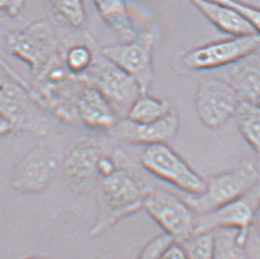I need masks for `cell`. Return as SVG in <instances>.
<instances>
[{
	"label": "cell",
	"mask_w": 260,
	"mask_h": 259,
	"mask_svg": "<svg viewBox=\"0 0 260 259\" xmlns=\"http://www.w3.org/2000/svg\"><path fill=\"white\" fill-rule=\"evenodd\" d=\"M254 223H255V224L260 228V202L258 206H257V209H256V212H255Z\"/></svg>",
	"instance_id": "cell-32"
},
{
	"label": "cell",
	"mask_w": 260,
	"mask_h": 259,
	"mask_svg": "<svg viewBox=\"0 0 260 259\" xmlns=\"http://www.w3.org/2000/svg\"><path fill=\"white\" fill-rule=\"evenodd\" d=\"M242 99L228 81L205 77L198 83L195 107L201 122L211 130H218L235 116Z\"/></svg>",
	"instance_id": "cell-9"
},
{
	"label": "cell",
	"mask_w": 260,
	"mask_h": 259,
	"mask_svg": "<svg viewBox=\"0 0 260 259\" xmlns=\"http://www.w3.org/2000/svg\"><path fill=\"white\" fill-rule=\"evenodd\" d=\"M6 49L10 55L28 65L33 78L38 82L59 60L54 28L50 21L44 19L8 33Z\"/></svg>",
	"instance_id": "cell-2"
},
{
	"label": "cell",
	"mask_w": 260,
	"mask_h": 259,
	"mask_svg": "<svg viewBox=\"0 0 260 259\" xmlns=\"http://www.w3.org/2000/svg\"><path fill=\"white\" fill-rule=\"evenodd\" d=\"M235 116L242 137L260 157V107L255 104L241 101Z\"/></svg>",
	"instance_id": "cell-19"
},
{
	"label": "cell",
	"mask_w": 260,
	"mask_h": 259,
	"mask_svg": "<svg viewBox=\"0 0 260 259\" xmlns=\"http://www.w3.org/2000/svg\"><path fill=\"white\" fill-rule=\"evenodd\" d=\"M15 131L16 130L12 123L0 113V138L7 137Z\"/></svg>",
	"instance_id": "cell-31"
},
{
	"label": "cell",
	"mask_w": 260,
	"mask_h": 259,
	"mask_svg": "<svg viewBox=\"0 0 260 259\" xmlns=\"http://www.w3.org/2000/svg\"><path fill=\"white\" fill-rule=\"evenodd\" d=\"M112 156L116 162V170L98 180V214L90 229L91 236L102 235L121 220L138 213L153 190L125 150L116 148Z\"/></svg>",
	"instance_id": "cell-1"
},
{
	"label": "cell",
	"mask_w": 260,
	"mask_h": 259,
	"mask_svg": "<svg viewBox=\"0 0 260 259\" xmlns=\"http://www.w3.org/2000/svg\"><path fill=\"white\" fill-rule=\"evenodd\" d=\"M116 168V162L113 156L104 154L98 161V180L100 178L108 176L113 173Z\"/></svg>",
	"instance_id": "cell-28"
},
{
	"label": "cell",
	"mask_w": 260,
	"mask_h": 259,
	"mask_svg": "<svg viewBox=\"0 0 260 259\" xmlns=\"http://www.w3.org/2000/svg\"><path fill=\"white\" fill-rule=\"evenodd\" d=\"M259 202L258 183L248 193L238 199L209 213L196 214L194 235L218 229H232L237 231V241L246 245Z\"/></svg>",
	"instance_id": "cell-7"
},
{
	"label": "cell",
	"mask_w": 260,
	"mask_h": 259,
	"mask_svg": "<svg viewBox=\"0 0 260 259\" xmlns=\"http://www.w3.org/2000/svg\"><path fill=\"white\" fill-rule=\"evenodd\" d=\"M140 162L150 174L188 195H200L205 190V180L166 143L146 147Z\"/></svg>",
	"instance_id": "cell-5"
},
{
	"label": "cell",
	"mask_w": 260,
	"mask_h": 259,
	"mask_svg": "<svg viewBox=\"0 0 260 259\" xmlns=\"http://www.w3.org/2000/svg\"><path fill=\"white\" fill-rule=\"evenodd\" d=\"M27 0H0V14L15 19L23 11Z\"/></svg>",
	"instance_id": "cell-27"
},
{
	"label": "cell",
	"mask_w": 260,
	"mask_h": 259,
	"mask_svg": "<svg viewBox=\"0 0 260 259\" xmlns=\"http://www.w3.org/2000/svg\"><path fill=\"white\" fill-rule=\"evenodd\" d=\"M143 208L175 242L181 243L194 235L196 214L177 195L153 189L145 200Z\"/></svg>",
	"instance_id": "cell-8"
},
{
	"label": "cell",
	"mask_w": 260,
	"mask_h": 259,
	"mask_svg": "<svg viewBox=\"0 0 260 259\" xmlns=\"http://www.w3.org/2000/svg\"><path fill=\"white\" fill-rule=\"evenodd\" d=\"M78 79L98 89L119 118L125 117L132 104L142 94L135 79L106 58L101 51L95 54L90 69Z\"/></svg>",
	"instance_id": "cell-4"
},
{
	"label": "cell",
	"mask_w": 260,
	"mask_h": 259,
	"mask_svg": "<svg viewBox=\"0 0 260 259\" xmlns=\"http://www.w3.org/2000/svg\"><path fill=\"white\" fill-rule=\"evenodd\" d=\"M31 93L8 74L0 75V113L15 130L43 136L49 131L45 119L32 106Z\"/></svg>",
	"instance_id": "cell-11"
},
{
	"label": "cell",
	"mask_w": 260,
	"mask_h": 259,
	"mask_svg": "<svg viewBox=\"0 0 260 259\" xmlns=\"http://www.w3.org/2000/svg\"><path fill=\"white\" fill-rule=\"evenodd\" d=\"M75 111L82 125L100 133L111 132L120 119L102 93L80 79L75 90Z\"/></svg>",
	"instance_id": "cell-14"
},
{
	"label": "cell",
	"mask_w": 260,
	"mask_h": 259,
	"mask_svg": "<svg viewBox=\"0 0 260 259\" xmlns=\"http://www.w3.org/2000/svg\"><path fill=\"white\" fill-rule=\"evenodd\" d=\"M26 259H46L43 258L42 256H38V255H35V256H30V257H28V258Z\"/></svg>",
	"instance_id": "cell-33"
},
{
	"label": "cell",
	"mask_w": 260,
	"mask_h": 259,
	"mask_svg": "<svg viewBox=\"0 0 260 259\" xmlns=\"http://www.w3.org/2000/svg\"><path fill=\"white\" fill-rule=\"evenodd\" d=\"M156 41V33L147 30L138 34L131 42L104 47L100 51L108 60L135 79L141 93L147 94L155 77L153 51Z\"/></svg>",
	"instance_id": "cell-6"
},
{
	"label": "cell",
	"mask_w": 260,
	"mask_h": 259,
	"mask_svg": "<svg viewBox=\"0 0 260 259\" xmlns=\"http://www.w3.org/2000/svg\"><path fill=\"white\" fill-rule=\"evenodd\" d=\"M256 105H257L258 107H260V95L259 98H258V100H257V102H256Z\"/></svg>",
	"instance_id": "cell-34"
},
{
	"label": "cell",
	"mask_w": 260,
	"mask_h": 259,
	"mask_svg": "<svg viewBox=\"0 0 260 259\" xmlns=\"http://www.w3.org/2000/svg\"><path fill=\"white\" fill-rule=\"evenodd\" d=\"M95 53L86 43H76L71 46L64 54V67L75 78L84 75L93 64Z\"/></svg>",
	"instance_id": "cell-23"
},
{
	"label": "cell",
	"mask_w": 260,
	"mask_h": 259,
	"mask_svg": "<svg viewBox=\"0 0 260 259\" xmlns=\"http://www.w3.org/2000/svg\"><path fill=\"white\" fill-rule=\"evenodd\" d=\"M228 83L242 101L255 104L260 95V55L255 52L231 64Z\"/></svg>",
	"instance_id": "cell-17"
},
{
	"label": "cell",
	"mask_w": 260,
	"mask_h": 259,
	"mask_svg": "<svg viewBox=\"0 0 260 259\" xmlns=\"http://www.w3.org/2000/svg\"><path fill=\"white\" fill-rule=\"evenodd\" d=\"M56 19L71 28H83L86 22V11L83 0H49Z\"/></svg>",
	"instance_id": "cell-21"
},
{
	"label": "cell",
	"mask_w": 260,
	"mask_h": 259,
	"mask_svg": "<svg viewBox=\"0 0 260 259\" xmlns=\"http://www.w3.org/2000/svg\"><path fill=\"white\" fill-rule=\"evenodd\" d=\"M172 107L167 100L141 94L132 104L125 118L137 123H149L162 118L172 111Z\"/></svg>",
	"instance_id": "cell-20"
},
{
	"label": "cell",
	"mask_w": 260,
	"mask_h": 259,
	"mask_svg": "<svg viewBox=\"0 0 260 259\" xmlns=\"http://www.w3.org/2000/svg\"><path fill=\"white\" fill-rule=\"evenodd\" d=\"M173 241L165 233L157 236L145 245L137 259H159L164 249Z\"/></svg>",
	"instance_id": "cell-26"
},
{
	"label": "cell",
	"mask_w": 260,
	"mask_h": 259,
	"mask_svg": "<svg viewBox=\"0 0 260 259\" xmlns=\"http://www.w3.org/2000/svg\"><path fill=\"white\" fill-rule=\"evenodd\" d=\"M214 236V259H247L245 245L237 241V231L218 229Z\"/></svg>",
	"instance_id": "cell-22"
},
{
	"label": "cell",
	"mask_w": 260,
	"mask_h": 259,
	"mask_svg": "<svg viewBox=\"0 0 260 259\" xmlns=\"http://www.w3.org/2000/svg\"><path fill=\"white\" fill-rule=\"evenodd\" d=\"M223 5L232 8L245 18L255 29V33L260 35V9L254 6L248 5L240 0H213Z\"/></svg>",
	"instance_id": "cell-25"
},
{
	"label": "cell",
	"mask_w": 260,
	"mask_h": 259,
	"mask_svg": "<svg viewBox=\"0 0 260 259\" xmlns=\"http://www.w3.org/2000/svg\"><path fill=\"white\" fill-rule=\"evenodd\" d=\"M104 154L99 144L89 140L75 144L67 151L62 171L71 190L82 193L93 187L98 180V161Z\"/></svg>",
	"instance_id": "cell-13"
},
{
	"label": "cell",
	"mask_w": 260,
	"mask_h": 259,
	"mask_svg": "<svg viewBox=\"0 0 260 259\" xmlns=\"http://www.w3.org/2000/svg\"><path fill=\"white\" fill-rule=\"evenodd\" d=\"M159 259H188L182 245L173 241L164 249Z\"/></svg>",
	"instance_id": "cell-29"
},
{
	"label": "cell",
	"mask_w": 260,
	"mask_h": 259,
	"mask_svg": "<svg viewBox=\"0 0 260 259\" xmlns=\"http://www.w3.org/2000/svg\"><path fill=\"white\" fill-rule=\"evenodd\" d=\"M211 23L233 37L248 36L257 34L239 12L228 6L223 5L213 0H190Z\"/></svg>",
	"instance_id": "cell-16"
},
{
	"label": "cell",
	"mask_w": 260,
	"mask_h": 259,
	"mask_svg": "<svg viewBox=\"0 0 260 259\" xmlns=\"http://www.w3.org/2000/svg\"><path fill=\"white\" fill-rule=\"evenodd\" d=\"M259 181V171L253 162H245L230 171L209 178L202 193L188 195L186 204L195 214L209 213L253 190Z\"/></svg>",
	"instance_id": "cell-3"
},
{
	"label": "cell",
	"mask_w": 260,
	"mask_h": 259,
	"mask_svg": "<svg viewBox=\"0 0 260 259\" xmlns=\"http://www.w3.org/2000/svg\"><path fill=\"white\" fill-rule=\"evenodd\" d=\"M188 259H214V236L213 232L195 234L180 243Z\"/></svg>",
	"instance_id": "cell-24"
},
{
	"label": "cell",
	"mask_w": 260,
	"mask_h": 259,
	"mask_svg": "<svg viewBox=\"0 0 260 259\" xmlns=\"http://www.w3.org/2000/svg\"><path fill=\"white\" fill-rule=\"evenodd\" d=\"M180 128V117L172 109L168 115L154 122L137 123L120 118L111 132L127 143L146 145L166 143L173 139Z\"/></svg>",
	"instance_id": "cell-15"
},
{
	"label": "cell",
	"mask_w": 260,
	"mask_h": 259,
	"mask_svg": "<svg viewBox=\"0 0 260 259\" xmlns=\"http://www.w3.org/2000/svg\"><path fill=\"white\" fill-rule=\"evenodd\" d=\"M0 69L3 70L5 73L10 75L11 78L14 79L15 81H17L19 84H21L24 88L27 89L29 92L32 90L30 84L10 63H8L1 56H0Z\"/></svg>",
	"instance_id": "cell-30"
},
{
	"label": "cell",
	"mask_w": 260,
	"mask_h": 259,
	"mask_svg": "<svg viewBox=\"0 0 260 259\" xmlns=\"http://www.w3.org/2000/svg\"><path fill=\"white\" fill-rule=\"evenodd\" d=\"M104 22L116 33L122 42L133 41L138 36L131 22L125 0H93Z\"/></svg>",
	"instance_id": "cell-18"
},
{
	"label": "cell",
	"mask_w": 260,
	"mask_h": 259,
	"mask_svg": "<svg viewBox=\"0 0 260 259\" xmlns=\"http://www.w3.org/2000/svg\"><path fill=\"white\" fill-rule=\"evenodd\" d=\"M259 48L258 34L232 37L187 51L181 56V65L189 71L215 69L233 64Z\"/></svg>",
	"instance_id": "cell-10"
},
{
	"label": "cell",
	"mask_w": 260,
	"mask_h": 259,
	"mask_svg": "<svg viewBox=\"0 0 260 259\" xmlns=\"http://www.w3.org/2000/svg\"><path fill=\"white\" fill-rule=\"evenodd\" d=\"M58 170L59 159L55 153L44 145H38L15 167L11 186L23 195L42 192L51 185Z\"/></svg>",
	"instance_id": "cell-12"
}]
</instances>
